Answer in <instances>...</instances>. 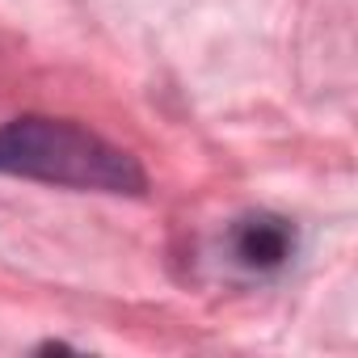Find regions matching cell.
<instances>
[{
  "label": "cell",
  "instance_id": "1",
  "mask_svg": "<svg viewBox=\"0 0 358 358\" xmlns=\"http://www.w3.org/2000/svg\"><path fill=\"white\" fill-rule=\"evenodd\" d=\"M0 173L26 182L97 190V194H143L148 177L131 152L101 139L72 118H9L0 122Z\"/></svg>",
  "mask_w": 358,
  "mask_h": 358
},
{
  "label": "cell",
  "instance_id": "2",
  "mask_svg": "<svg viewBox=\"0 0 358 358\" xmlns=\"http://www.w3.org/2000/svg\"><path fill=\"white\" fill-rule=\"evenodd\" d=\"M228 245H232V257H236L245 270L266 274V270H282V266L291 262V253H295V228H291V220H282V215L257 211V215L236 220Z\"/></svg>",
  "mask_w": 358,
  "mask_h": 358
}]
</instances>
